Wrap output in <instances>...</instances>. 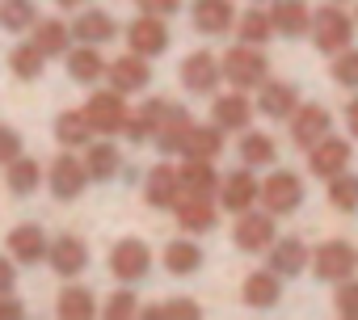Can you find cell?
Instances as JSON below:
<instances>
[{"label":"cell","instance_id":"obj_48","mask_svg":"<svg viewBox=\"0 0 358 320\" xmlns=\"http://www.w3.org/2000/svg\"><path fill=\"white\" fill-rule=\"evenodd\" d=\"M13 286H17V261L9 253H0V295L13 291Z\"/></svg>","mask_w":358,"mask_h":320},{"label":"cell","instance_id":"obj_45","mask_svg":"<svg viewBox=\"0 0 358 320\" xmlns=\"http://www.w3.org/2000/svg\"><path fill=\"white\" fill-rule=\"evenodd\" d=\"M333 312H337L341 320H358V278H345V282H337Z\"/></svg>","mask_w":358,"mask_h":320},{"label":"cell","instance_id":"obj_15","mask_svg":"<svg viewBox=\"0 0 358 320\" xmlns=\"http://www.w3.org/2000/svg\"><path fill=\"white\" fill-rule=\"evenodd\" d=\"M164 22H169V17L139 13V17L127 26V47H131L135 55H148V59L164 55V51H169V26H164Z\"/></svg>","mask_w":358,"mask_h":320},{"label":"cell","instance_id":"obj_12","mask_svg":"<svg viewBox=\"0 0 358 320\" xmlns=\"http://www.w3.org/2000/svg\"><path fill=\"white\" fill-rule=\"evenodd\" d=\"M182 173H177L173 165H152L148 177H143V203L152 211H173L177 203H182Z\"/></svg>","mask_w":358,"mask_h":320},{"label":"cell","instance_id":"obj_46","mask_svg":"<svg viewBox=\"0 0 358 320\" xmlns=\"http://www.w3.org/2000/svg\"><path fill=\"white\" fill-rule=\"evenodd\" d=\"M17 156H26V152H22V135H17L13 126H5V122H0V169H5V165H13Z\"/></svg>","mask_w":358,"mask_h":320},{"label":"cell","instance_id":"obj_50","mask_svg":"<svg viewBox=\"0 0 358 320\" xmlns=\"http://www.w3.org/2000/svg\"><path fill=\"white\" fill-rule=\"evenodd\" d=\"M341 118H345V131H350V139L358 143V97H350V101H345Z\"/></svg>","mask_w":358,"mask_h":320},{"label":"cell","instance_id":"obj_29","mask_svg":"<svg viewBox=\"0 0 358 320\" xmlns=\"http://www.w3.org/2000/svg\"><path fill=\"white\" fill-rule=\"evenodd\" d=\"M160 261H164V270H169L173 278H190V274H199V266H203V245H199L194 236H177V240L164 245Z\"/></svg>","mask_w":358,"mask_h":320},{"label":"cell","instance_id":"obj_27","mask_svg":"<svg viewBox=\"0 0 358 320\" xmlns=\"http://www.w3.org/2000/svg\"><path fill=\"white\" fill-rule=\"evenodd\" d=\"M64 64H68V76H72L76 85H97V80L106 76V68H110V59H106L101 47H93V43H76V47L64 55Z\"/></svg>","mask_w":358,"mask_h":320},{"label":"cell","instance_id":"obj_16","mask_svg":"<svg viewBox=\"0 0 358 320\" xmlns=\"http://www.w3.org/2000/svg\"><path fill=\"white\" fill-rule=\"evenodd\" d=\"M106 80H110V89H118V93H127V97H131V93H143V89L152 85V64H148V55L127 51V55L110 59Z\"/></svg>","mask_w":358,"mask_h":320},{"label":"cell","instance_id":"obj_4","mask_svg":"<svg viewBox=\"0 0 358 320\" xmlns=\"http://www.w3.org/2000/svg\"><path fill=\"white\" fill-rule=\"evenodd\" d=\"M312 274L320 278V282H345V278H354L358 274V249L350 245V240H324V245H316L312 249Z\"/></svg>","mask_w":358,"mask_h":320},{"label":"cell","instance_id":"obj_8","mask_svg":"<svg viewBox=\"0 0 358 320\" xmlns=\"http://www.w3.org/2000/svg\"><path fill=\"white\" fill-rule=\"evenodd\" d=\"M80 110L89 114V122H93L97 135H118L122 122H127V114H131L127 110V93H118V89H93Z\"/></svg>","mask_w":358,"mask_h":320},{"label":"cell","instance_id":"obj_43","mask_svg":"<svg viewBox=\"0 0 358 320\" xmlns=\"http://www.w3.org/2000/svg\"><path fill=\"white\" fill-rule=\"evenodd\" d=\"M329 80L341 85V89H350V93H358V47H345L341 55H333Z\"/></svg>","mask_w":358,"mask_h":320},{"label":"cell","instance_id":"obj_36","mask_svg":"<svg viewBox=\"0 0 358 320\" xmlns=\"http://www.w3.org/2000/svg\"><path fill=\"white\" fill-rule=\"evenodd\" d=\"M236 152H241V165H249V169H274L278 165V143L266 131H245Z\"/></svg>","mask_w":358,"mask_h":320},{"label":"cell","instance_id":"obj_33","mask_svg":"<svg viewBox=\"0 0 358 320\" xmlns=\"http://www.w3.org/2000/svg\"><path fill=\"white\" fill-rule=\"evenodd\" d=\"M43 182H47V169L38 165L34 156H17L13 165H5V186H9V194H17V198H30Z\"/></svg>","mask_w":358,"mask_h":320},{"label":"cell","instance_id":"obj_2","mask_svg":"<svg viewBox=\"0 0 358 320\" xmlns=\"http://www.w3.org/2000/svg\"><path fill=\"white\" fill-rule=\"evenodd\" d=\"M220 64H224V80H228L232 89L253 93V89H262V85L270 80V59L262 55V47L236 43V47H228V51L220 55Z\"/></svg>","mask_w":358,"mask_h":320},{"label":"cell","instance_id":"obj_9","mask_svg":"<svg viewBox=\"0 0 358 320\" xmlns=\"http://www.w3.org/2000/svg\"><path fill=\"white\" fill-rule=\"evenodd\" d=\"M350 160H354V143L350 139H337V135H324L320 143L308 147V173L320 177V182H333L337 173L350 169Z\"/></svg>","mask_w":358,"mask_h":320},{"label":"cell","instance_id":"obj_53","mask_svg":"<svg viewBox=\"0 0 358 320\" xmlns=\"http://www.w3.org/2000/svg\"><path fill=\"white\" fill-rule=\"evenodd\" d=\"M354 22H358V0H354Z\"/></svg>","mask_w":358,"mask_h":320},{"label":"cell","instance_id":"obj_39","mask_svg":"<svg viewBox=\"0 0 358 320\" xmlns=\"http://www.w3.org/2000/svg\"><path fill=\"white\" fill-rule=\"evenodd\" d=\"M38 26V5L34 0H0V30L22 34Z\"/></svg>","mask_w":358,"mask_h":320},{"label":"cell","instance_id":"obj_54","mask_svg":"<svg viewBox=\"0 0 358 320\" xmlns=\"http://www.w3.org/2000/svg\"><path fill=\"white\" fill-rule=\"evenodd\" d=\"M329 5H345V0H329Z\"/></svg>","mask_w":358,"mask_h":320},{"label":"cell","instance_id":"obj_44","mask_svg":"<svg viewBox=\"0 0 358 320\" xmlns=\"http://www.w3.org/2000/svg\"><path fill=\"white\" fill-rule=\"evenodd\" d=\"M139 312H143V307H139V295H135L127 282L101 303V316H106V320H131V316H139Z\"/></svg>","mask_w":358,"mask_h":320},{"label":"cell","instance_id":"obj_38","mask_svg":"<svg viewBox=\"0 0 358 320\" xmlns=\"http://www.w3.org/2000/svg\"><path fill=\"white\" fill-rule=\"evenodd\" d=\"M224 126H215V122H194V131H190V139H186V152L182 156H203V160H220V152H224Z\"/></svg>","mask_w":358,"mask_h":320},{"label":"cell","instance_id":"obj_3","mask_svg":"<svg viewBox=\"0 0 358 320\" xmlns=\"http://www.w3.org/2000/svg\"><path fill=\"white\" fill-rule=\"evenodd\" d=\"M89 182H93V177H89L85 156H76L72 147H64V152L51 160V165H47V190H51L59 203H72V198H80Z\"/></svg>","mask_w":358,"mask_h":320},{"label":"cell","instance_id":"obj_13","mask_svg":"<svg viewBox=\"0 0 358 320\" xmlns=\"http://www.w3.org/2000/svg\"><path fill=\"white\" fill-rule=\"evenodd\" d=\"M253 114H257V101H249L245 89H228L211 97V122L224 131H249Z\"/></svg>","mask_w":358,"mask_h":320},{"label":"cell","instance_id":"obj_31","mask_svg":"<svg viewBox=\"0 0 358 320\" xmlns=\"http://www.w3.org/2000/svg\"><path fill=\"white\" fill-rule=\"evenodd\" d=\"M241 299H245L249 307H257V312L274 307V303L282 299V274H274V270H253V274L245 278V286H241Z\"/></svg>","mask_w":358,"mask_h":320},{"label":"cell","instance_id":"obj_52","mask_svg":"<svg viewBox=\"0 0 358 320\" xmlns=\"http://www.w3.org/2000/svg\"><path fill=\"white\" fill-rule=\"evenodd\" d=\"M253 5H274V0H253Z\"/></svg>","mask_w":358,"mask_h":320},{"label":"cell","instance_id":"obj_34","mask_svg":"<svg viewBox=\"0 0 358 320\" xmlns=\"http://www.w3.org/2000/svg\"><path fill=\"white\" fill-rule=\"evenodd\" d=\"M72 34H76V43L101 47V43H110V38L118 34V22H114L106 9H80L76 22H72Z\"/></svg>","mask_w":358,"mask_h":320},{"label":"cell","instance_id":"obj_32","mask_svg":"<svg viewBox=\"0 0 358 320\" xmlns=\"http://www.w3.org/2000/svg\"><path fill=\"white\" fill-rule=\"evenodd\" d=\"M93 122H89V114L85 110H64V114H55V139H59V147H72V152H85L89 143H93Z\"/></svg>","mask_w":358,"mask_h":320},{"label":"cell","instance_id":"obj_14","mask_svg":"<svg viewBox=\"0 0 358 320\" xmlns=\"http://www.w3.org/2000/svg\"><path fill=\"white\" fill-rule=\"evenodd\" d=\"M291 143L299 147V152H308L312 143H320L329 131H333V114L320 106V101H308V106H299L295 114H291Z\"/></svg>","mask_w":358,"mask_h":320},{"label":"cell","instance_id":"obj_19","mask_svg":"<svg viewBox=\"0 0 358 320\" xmlns=\"http://www.w3.org/2000/svg\"><path fill=\"white\" fill-rule=\"evenodd\" d=\"M236 5L232 0H194V9H190V22L199 34L207 38H220V34H232L236 30Z\"/></svg>","mask_w":358,"mask_h":320},{"label":"cell","instance_id":"obj_35","mask_svg":"<svg viewBox=\"0 0 358 320\" xmlns=\"http://www.w3.org/2000/svg\"><path fill=\"white\" fill-rule=\"evenodd\" d=\"M55 312H59L64 320H93L101 307H97V295H93L89 286H80V282L68 278V286H64L59 299H55Z\"/></svg>","mask_w":358,"mask_h":320},{"label":"cell","instance_id":"obj_6","mask_svg":"<svg viewBox=\"0 0 358 320\" xmlns=\"http://www.w3.org/2000/svg\"><path fill=\"white\" fill-rule=\"evenodd\" d=\"M220 207L228 211V215H245V211H253L257 203H262V182H257V169H249V165H241V169H232L224 182H220Z\"/></svg>","mask_w":358,"mask_h":320},{"label":"cell","instance_id":"obj_49","mask_svg":"<svg viewBox=\"0 0 358 320\" xmlns=\"http://www.w3.org/2000/svg\"><path fill=\"white\" fill-rule=\"evenodd\" d=\"M22 316H26V303L13 299V291H5L0 295V320H22Z\"/></svg>","mask_w":358,"mask_h":320},{"label":"cell","instance_id":"obj_17","mask_svg":"<svg viewBox=\"0 0 358 320\" xmlns=\"http://www.w3.org/2000/svg\"><path fill=\"white\" fill-rule=\"evenodd\" d=\"M173 215H177V228H182V232H190V236L215 232V224H220V198L182 194V203L173 207Z\"/></svg>","mask_w":358,"mask_h":320},{"label":"cell","instance_id":"obj_30","mask_svg":"<svg viewBox=\"0 0 358 320\" xmlns=\"http://www.w3.org/2000/svg\"><path fill=\"white\" fill-rule=\"evenodd\" d=\"M85 165H89V177L93 182H114L118 169H122V152H118V143L110 135H101V139H93L85 147Z\"/></svg>","mask_w":358,"mask_h":320},{"label":"cell","instance_id":"obj_18","mask_svg":"<svg viewBox=\"0 0 358 320\" xmlns=\"http://www.w3.org/2000/svg\"><path fill=\"white\" fill-rule=\"evenodd\" d=\"M47 266H51L59 278H80V274L89 270V245H85L80 236L64 232V236L51 240V249H47Z\"/></svg>","mask_w":358,"mask_h":320},{"label":"cell","instance_id":"obj_1","mask_svg":"<svg viewBox=\"0 0 358 320\" xmlns=\"http://www.w3.org/2000/svg\"><path fill=\"white\" fill-rule=\"evenodd\" d=\"M354 34H358V22L341 5H329L324 0V5L312 13V43H316L320 55H341L354 43Z\"/></svg>","mask_w":358,"mask_h":320},{"label":"cell","instance_id":"obj_20","mask_svg":"<svg viewBox=\"0 0 358 320\" xmlns=\"http://www.w3.org/2000/svg\"><path fill=\"white\" fill-rule=\"evenodd\" d=\"M190 131H194L190 110H186V106H169V114H164V122L156 126L152 143H156V152H160V156H182V152H186Z\"/></svg>","mask_w":358,"mask_h":320},{"label":"cell","instance_id":"obj_26","mask_svg":"<svg viewBox=\"0 0 358 320\" xmlns=\"http://www.w3.org/2000/svg\"><path fill=\"white\" fill-rule=\"evenodd\" d=\"M312 13H316V9H308V0H274V5H270L274 34H282V38H303V34H312Z\"/></svg>","mask_w":358,"mask_h":320},{"label":"cell","instance_id":"obj_10","mask_svg":"<svg viewBox=\"0 0 358 320\" xmlns=\"http://www.w3.org/2000/svg\"><path fill=\"white\" fill-rule=\"evenodd\" d=\"M148 270H152V249L139 240V236H122L114 249H110V274L118 278V282H143L148 278Z\"/></svg>","mask_w":358,"mask_h":320},{"label":"cell","instance_id":"obj_47","mask_svg":"<svg viewBox=\"0 0 358 320\" xmlns=\"http://www.w3.org/2000/svg\"><path fill=\"white\" fill-rule=\"evenodd\" d=\"M139 13H152V17H173L177 9H182V0H135Z\"/></svg>","mask_w":358,"mask_h":320},{"label":"cell","instance_id":"obj_5","mask_svg":"<svg viewBox=\"0 0 358 320\" xmlns=\"http://www.w3.org/2000/svg\"><path fill=\"white\" fill-rule=\"evenodd\" d=\"M303 203V177L291 169H270V177H262V207L270 215H295Z\"/></svg>","mask_w":358,"mask_h":320},{"label":"cell","instance_id":"obj_37","mask_svg":"<svg viewBox=\"0 0 358 320\" xmlns=\"http://www.w3.org/2000/svg\"><path fill=\"white\" fill-rule=\"evenodd\" d=\"M236 43H249V47H266L270 38H274V22H270V9H262V5H253V9H245L241 17H236Z\"/></svg>","mask_w":358,"mask_h":320},{"label":"cell","instance_id":"obj_42","mask_svg":"<svg viewBox=\"0 0 358 320\" xmlns=\"http://www.w3.org/2000/svg\"><path fill=\"white\" fill-rule=\"evenodd\" d=\"M139 316H148V320H199L203 307H199L194 299H186V295H177V299H164V303L143 307Z\"/></svg>","mask_w":358,"mask_h":320},{"label":"cell","instance_id":"obj_28","mask_svg":"<svg viewBox=\"0 0 358 320\" xmlns=\"http://www.w3.org/2000/svg\"><path fill=\"white\" fill-rule=\"evenodd\" d=\"M169 106H173V101H164V97H148L139 110H131V114H127V122H122V135H127L131 143H148V139L156 135V126L164 122Z\"/></svg>","mask_w":358,"mask_h":320},{"label":"cell","instance_id":"obj_22","mask_svg":"<svg viewBox=\"0 0 358 320\" xmlns=\"http://www.w3.org/2000/svg\"><path fill=\"white\" fill-rule=\"evenodd\" d=\"M266 266L282 278H299L308 266H312V249L299 240V236H278L270 249H266Z\"/></svg>","mask_w":358,"mask_h":320},{"label":"cell","instance_id":"obj_11","mask_svg":"<svg viewBox=\"0 0 358 320\" xmlns=\"http://www.w3.org/2000/svg\"><path fill=\"white\" fill-rule=\"evenodd\" d=\"M274 219L278 215H270L266 207L257 211H245V215H236V228H232V245L241 249V253H266L278 236H274Z\"/></svg>","mask_w":358,"mask_h":320},{"label":"cell","instance_id":"obj_23","mask_svg":"<svg viewBox=\"0 0 358 320\" xmlns=\"http://www.w3.org/2000/svg\"><path fill=\"white\" fill-rule=\"evenodd\" d=\"M5 249H9V257H13L17 266H38V261H47L51 236H47V232H43L38 224H17V228L9 232Z\"/></svg>","mask_w":358,"mask_h":320},{"label":"cell","instance_id":"obj_51","mask_svg":"<svg viewBox=\"0 0 358 320\" xmlns=\"http://www.w3.org/2000/svg\"><path fill=\"white\" fill-rule=\"evenodd\" d=\"M55 5H64V9H85L89 0H55Z\"/></svg>","mask_w":358,"mask_h":320},{"label":"cell","instance_id":"obj_41","mask_svg":"<svg viewBox=\"0 0 358 320\" xmlns=\"http://www.w3.org/2000/svg\"><path fill=\"white\" fill-rule=\"evenodd\" d=\"M324 198H329V207L333 211H341V215H354L358 211V173H337L333 182H329V190H324Z\"/></svg>","mask_w":358,"mask_h":320},{"label":"cell","instance_id":"obj_40","mask_svg":"<svg viewBox=\"0 0 358 320\" xmlns=\"http://www.w3.org/2000/svg\"><path fill=\"white\" fill-rule=\"evenodd\" d=\"M9 72H13L17 80H38V76L47 72V55H43L34 43H22V47L9 51Z\"/></svg>","mask_w":358,"mask_h":320},{"label":"cell","instance_id":"obj_25","mask_svg":"<svg viewBox=\"0 0 358 320\" xmlns=\"http://www.w3.org/2000/svg\"><path fill=\"white\" fill-rule=\"evenodd\" d=\"M177 173H182V190L186 194H199V198H215L220 194V182H224L215 173V160H203V156H182Z\"/></svg>","mask_w":358,"mask_h":320},{"label":"cell","instance_id":"obj_7","mask_svg":"<svg viewBox=\"0 0 358 320\" xmlns=\"http://www.w3.org/2000/svg\"><path fill=\"white\" fill-rule=\"evenodd\" d=\"M182 89L186 93H194V97H215L220 93V80H224V64H220V55H211V51H194V55H186L182 59Z\"/></svg>","mask_w":358,"mask_h":320},{"label":"cell","instance_id":"obj_24","mask_svg":"<svg viewBox=\"0 0 358 320\" xmlns=\"http://www.w3.org/2000/svg\"><path fill=\"white\" fill-rule=\"evenodd\" d=\"M30 43H34L47 59H64V55L76 47V34H72V22H59V17H38V26L30 30Z\"/></svg>","mask_w":358,"mask_h":320},{"label":"cell","instance_id":"obj_21","mask_svg":"<svg viewBox=\"0 0 358 320\" xmlns=\"http://www.w3.org/2000/svg\"><path fill=\"white\" fill-rule=\"evenodd\" d=\"M299 89L287 85V80H266L257 89V114L270 118V122H291V114L299 110Z\"/></svg>","mask_w":358,"mask_h":320}]
</instances>
